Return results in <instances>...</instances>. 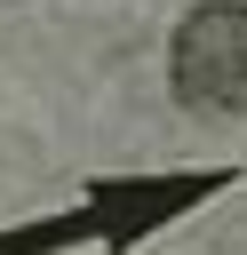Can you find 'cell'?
Returning a JSON list of instances; mask_svg holds the SVG:
<instances>
[{"mask_svg":"<svg viewBox=\"0 0 247 255\" xmlns=\"http://www.w3.org/2000/svg\"><path fill=\"white\" fill-rule=\"evenodd\" d=\"M167 72L191 112H247V0H199L175 24Z\"/></svg>","mask_w":247,"mask_h":255,"instance_id":"cell-1","label":"cell"},{"mask_svg":"<svg viewBox=\"0 0 247 255\" xmlns=\"http://www.w3.org/2000/svg\"><path fill=\"white\" fill-rule=\"evenodd\" d=\"M215 191H231V167H167V175H96L88 183V207L104 215V247L112 255H127L151 223H167V215H183V207H199V199H215Z\"/></svg>","mask_w":247,"mask_h":255,"instance_id":"cell-2","label":"cell"},{"mask_svg":"<svg viewBox=\"0 0 247 255\" xmlns=\"http://www.w3.org/2000/svg\"><path fill=\"white\" fill-rule=\"evenodd\" d=\"M80 239H104V215L80 199L72 215H40V223H16L0 231V255H56V247H80Z\"/></svg>","mask_w":247,"mask_h":255,"instance_id":"cell-3","label":"cell"}]
</instances>
